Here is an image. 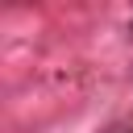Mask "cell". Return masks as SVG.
Wrapping results in <instances>:
<instances>
[{
    "label": "cell",
    "instance_id": "1",
    "mask_svg": "<svg viewBox=\"0 0 133 133\" xmlns=\"http://www.w3.org/2000/svg\"><path fill=\"white\" fill-rule=\"evenodd\" d=\"M129 33H133V25H129Z\"/></svg>",
    "mask_w": 133,
    "mask_h": 133
}]
</instances>
